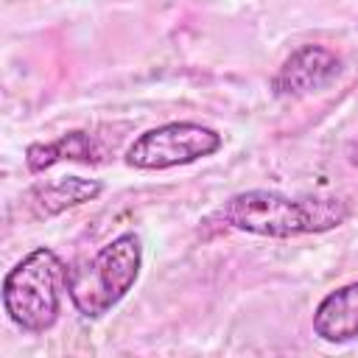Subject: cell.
<instances>
[{"mask_svg": "<svg viewBox=\"0 0 358 358\" xmlns=\"http://www.w3.org/2000/svg\"><path fill=\"white\" fill-rule=\"evenodd\" d=\"M143 271V241L137 232H120L92 257L67 266V296L78 316L95 322L115 310L137 285Z\"/></svg>", "mask_w": 358, "mask_h": 358, "instance_id": "cell-2", "label": "cell"}, {"mask_svg": "<svg viewBox=\"0 0 358 358\" xmlns=\"http://www.w3.org/2000/svg\"><path fill=\"white\" fill-rule=\"evenodd\" d=\"M352 215L350 201L341 196H313V193H280L266 187H252L232 193L224 199L207 224H218L224 229L288 241L305 235L333 232L347 224Z\"/></svg>", "mask_w": 358, "mask_h": 358, "instance_id": "cell-1", "label": "cell"}, {"mask_svg": "<svg viewBox=\"0 0 358 358\" xmlns=\"http://www.w3.org/2000/svg\"><path fill=\"white\" fill-rule=\"evenodd\" d=\"M67 291V266L50 246H36L22 255L3 277L0 299L14 327L28 336L48 333L62 313Z\"/></svg>", "mask_w": 358, "mask_h": 358, "instance_id": "cell-3", "label": "cell"}, {"mask_svg": "<svg viewBox=\"0 0 358 358\" xmlns=\"http://www.w3.org/2000/svg\"><path fill=\"white\" fill-rule=\"evenodd\" d=\"M310 330L324 344H350L358 338V280L344 282L319 299Z\"/></svg>", "mask_w": 358, "mask_h": 358, "instance_id": "cell-6", "label": "cell"}, {"mask_svg": "<svg viewBox=\"0 0 358 358\" xmlns=\"http://www.w3.org/2000/svg\"><path fill=\"white\" fill-rule=\"evenodd\" d=\"M101 193H103V182H98V179L59 176V179L36 185L28 193V199H31V204L39 207V215L50 218V215H59L64 210H73V207H81L87 201H95Z\"/></svg>", "mask_w": 358, "mask_h": 358, "instance_id": "cell-8", "label": "cell"}, {"mask_svg": "<svg viewBox=\"0 0 358 358\" xmlns=\"http://www.w3.org/2000/svg\"><path fill=\"white\" fill-rule=\"evenodd\" d=\"M224 148V134L199 120H171L145 129L123 151L134 171H173L207 159Z\"/></svg>", "mask_w": 358, "mask_h": 358, "instance_id": "cell-4", "label": "cell"}, {"mask_svg": "<svg viewBox=\"0 0 358 358\" xmlns=\"http://www.w3.org/2000/svg\"><path fill=\"white\" fill-rule=\"evenodd\" d=\"M341 76V59L324 45L294 48L277 73L271 76V92L277 98H305L327 90Z\"/></svg>", "mask_w": 358, "mask_h": 358, "instance_id": "cell-5", "label": "cell"}, {"mask_svg": "<svg viewBox=\"0 0 358 358\" xmlns=\"http://www.w3.org/2000/svg\"><path fill=\"white\" fill-rule=\"evenodd\" d=\"M103 157V148L101 143L90 134V131H81V129H73V131H64L59 134L56 140H48V143H31L25 148V168L31 173H42L59 162H84V165H95L101 162Z\"/></svg>", "mask_w": 358, "mask_h": 358, "instance_id": "cell-7", "label": "cell"}]
</instances>
